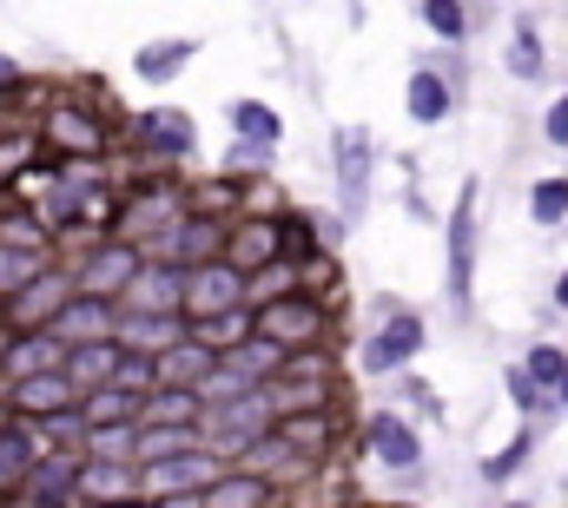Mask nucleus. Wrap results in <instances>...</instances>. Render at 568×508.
I'll use <instances>...</instances> for the list:
<instances>
[{
	"label": "nucleus",
	"instance_id": "obj_1",
	"mask_svg": "<svg viewBox=\"0 0 568 508\" xmlns=\"http://www.w3.org/2000/svg\"><path fill=\"white\" fill-rule=\"evenodd\" d=\"M429 344V324L424 311H410V304H377V324L364 331V344H357V377H410V364H417V350Z\"/></svg>",
	"mask_w": 568,
	"mask_h": 508
},
{
	"label": "nucleus",
	"instance_id": "obj_2",
	"mask_svg": "<svg viewBox=\"0 0 568 508\" xmlns=\"http://www.w3.org/2000/svg\"><path fill=\"white\" fill-rule=\"evenodd\" d=\"M476 205H483V185L469 179L443 219V297L456 317L476 311Z\"/></svg>",
	"mask_w": 568,
	"mask_h": 508
},
{
	"label": "nucleus",
	"instance_id": "obj_3",
	"mask_svg": "<svg viewBox=\"0 0 568 508\" xmlns=\"http://www.w3.org/2000/svg\"><path fill=\"white\" fill-rule=\"evenodd\" d=\"M252 317H258V337L278 344L284 357H297V350H331V297H324V291H291L284 304H265V311H252Z\"/></svg>",
	"mask_w": 568,
	"mask_h": 508
},
{
	"label": "nucleus",
	"instance_id": "obj_4",
	"mask_svg": "<svg viewBox=\"0 0 568 508\" xmlns=\"http://www.w3.org/2000/svg\"><path fill=\"white\" fill-rule=\"evenodd\" d=\"M278 429V409H272V389H252V396H239V403H225V409H205V423H199V436H205V449L232 469L252 443H265Z\"/></svg>",
	"mask_w": 568,
	"mask_h": 508
},
{
	"label": "nucleus",
	"instance_id": "obj_5",
	"mask_svg": "<svg viewBox=\"0 0 568 508\" xmlns=\"http://www.w3.org/2000/svg\"><path fill=\"white\" fill-rule=\"evenodd\" d=\"M40 139L60 152V165H106V145H113L106 120L93 106H80V100H53L40 113Z\"/></svg>",
	"mask_w": 568,
	"mask_h": 508
},
{
	"label": "nucleus",
	"instance_id": "obj_6",
	"mask_svg": "<svg viewBox=\"0 0 568 508\" xmlns=\"http://www.w3.org/2000/svg\"><path fill=\"white\" fill-rule=\"evenodd\" d=\"M331 172H337V212L344 225H357L371 212V179H377V139L364 126L331 132Z\"/></svg>",
	"mask_w": 568,
	"mask_h": 508
},
{
	"label": "nucleus",
	"instance_id": "obj_7",
	"mask_svg": "<svg viewBox=\"0 0 568 508\" xmlns=\"http://www.w3.org/2000/svg\"><path fill=\"white\" fill-rule=\"evenodd\" d=\"M140 264H145L140 245H126V238H93V245H80V257H73V284H80V297L120 304V297L133 291V277H140Z\"/></svg>",
	"mask_w": 568,
	"mask_h": 508
},
{
	"label": "nucleus",
	"instance_id": "obj_8",
	"mask_svg": "<svg viewBox=\"0 0 568 508\" xmlns=\"http://www.w3.org/2000/svg\"><path fill=\"white\" fill-rule=\"evenodd\" d=\"M225 238H232V219L192 205L145 257H159V264H172V271H199V264H219V257H225Z\"/></svg>",
	"mask_w": 568,
	"mask_h": 508
},
{
	"label": "nucleus",
	"instance_id": "obj_9",
	"mask_svg": "<svg viewBox=\"0 0 568 508\" xmlns=\"http://www.w3.org/2000/svg\"><path fill=\"white\" fill-rule=\"evenodd\" d=\"M357 436H364V449L377 456V469H390V476H404V482H417V476H424V429H417L404 409H390V403H384V409H371Z\"/></svg>",
	"mask_w": 568,
	"mask_h": 508
},
{
	"label": "nucleus",
	"instance_id": "obj_10",
	"mask_svg": "<svg viewBox=\"0 0 568 508\" xmlns=\"http://www.w3.org/2000/svg\"><path fill=\"white\" fill-rule=\"evenodd\" d=\"M456 106H463V67L456 60H417L410 87H404V113L417 126H443Z\"/></svg>",
	"mask_w": 568,
	"mask_h": 508
},
{
	"label": "nucleus",
	"instance_id": "obj_11",
	"mask_svg": "<svg viewBox=\"0 0 568 508\" xmlns=\"http://www.w3.org/2000/svg\"><path fill=\"white\" fill-rule=\"evenodd\" d=\"M232 311H252L245 304V271L239 264H199L185 271V324H205V317H232Z\"/></svg>",
	"mask_w": 568,
	"mask_h": 508
},
{
	"label": "nucleus",
	"instance_id": "obj_12",
	"mask_svg": "<svg viewBox=\"0 0 568 508\" xmlns=\"http://www.w3.org/2000/svg\"><path fill=\"white\" fill-rule=\"evenodd\" d=\"M0 508H80V456H40L20 489H7Z\"/></svg>",
	"mask_w": 568,
	"mask_h": 508
},
{
	"label": "nucleus",
	"instance_id": "obj_13",
	"mask_svg": "<svg viewBox=\"0 0 568 508\" xmlns=\"http://www.w3.org/2000/svg\"><path fill=\"white\" fill-rule=\"evenodd\" d=\"M73 297H80V284H73V264L60 257L47 277H33V284L7 304V331H53V317H60Z\"/></svg>",
	"mask_w": 568,
	"mask_h": 508
},
{
	"label": "nucleus",
	"instance_id": "obj_14",
	"mask_svg": "<svg viewBox=\"0 0 568 508\" xmlns=\"http://www.w3.org/2000/svg\"><path fill=\"white\" fill-rule=\"evenodd\" d=\"M225 476V463L212 456V449H199V456H179V463H152L140 469V496L145 502H172V496H205L212 482Z\"/></svg>",
	"mask_w": 568,
	"mask_h": 508
},
{
	"label": "nucleus",
	"instance_id": "obj_15",
	"mask_svg": "<svg viewBox=\"0 0 568 508\" xmlns=\"http://www.w3.org/2000/svg\"><path fill=\"white\" fill-rule=\"evenodd\" d=\"M225 264H239L245 277H258L265 264H284V219L239 212L232 219V238H225Z\"/></svg>",
	"mask_w": 568,
	"mask_h": 508
},
{
	"label": "nucleus",
	"instance_id": "obj_16",
	"mask_svg": "<svg viewBox=\"0 0 568 508\" xmlns=\"http://www.w3.org/2000/svg\"><path fill=\"white\" fill-rule=\"evenodd\" d=\"M192 139H199V126H192V113H179V106H152V113L133 120V145H140V159H152V165L192 159Z\"/></svg>",
	"mask_w": 568,
	"mask_h": 508
},
{
	"label": "nucleus",
	"instance_id": "obj_17",
	"mask_svg": "<svg viewBox=\"0 0 568 508\" xmlns=\"http://www.w3.org/2000/svg\"><path fill=\"white\" fill-rule=\"evenodd\" d=\"M120 311H140V317H185V271L145 257L140 277H133V291L120 297Z\"/></svg>",
	"mask_w": 568,
	"mask_h": 508
},
{
	"label": "nucleus",
	"instance_id": "obj_18",
	"mask_svg": "<svg viewBox=\"0 0 568 508\" xmlns=\"http://www.w3.org/2000/svg\"><path fill=\"white\" fill-rule=\"evenodd\" d=\"M7 409H13V423H47V416H67V409H80V389L60 377H27V383H7Z\"/></svg>",
	"mask_w": 568,
	"mask_h": 508
},
{
	"label": "nucleus",
	"instance_id": "obj_19",
	"mask_svg": "<svg viewBox=\"0 0 568 508\" xmlns=\"http://www.w3.org/2000/svg\"><path fill=\"white\" fill-rule=\"evenodd\" d=\"M185 337H192L185 317H140V311H120V317H113V344L133 350V357H165V350L185 344Z\"/></svg>",
	"mask_w": 568,
	"mask_h": 508
},
{
	"label": "nucleus",
	"instance_id": "obj_20",
	"mask_svg": "<svg viewBox=\"0 0 568 508\" xmlns=\"http://www.w3.org/2000/svg\"><path fill=\"white\" fill-rule=\"evenodd\" d=\"M67 344L53 331H13V350H7V383H27V377H60L67 370Z\"/></svg>",
	"mask_w": 568,
	"mask_h": 508
},
{
	"label": "nucleus",
	"instance_id": "obj_21",
	"mask_svg": "<svg viewBox=\"0 0 568 508\" xmlns=\"http://www.w3.org/2000/svg\"><path fill=\"white\" fill-rule=\"evenodd\" d=\"M113 317H120V304H100V297H73V304L53 317V337H60L67 350H87V344H106V337H113Z\"/></svg>",
	"mask_w": 568,
	"mask_h": 508
},
{
	"label": "nucleus",
	"instance_id": "obj_22",
	"mask_svg": "<svg viewBox=\"0 0 568 508\" xmlns=\"http://www.w3.org/2000/svg\"><path fill=\"white\" fill-rule=\"evenodd\" d=\"M192 60H199V40H192V33H179V40H145L140 53H133V73H140L145 87H172Z\"/></svg>",
	"mask_w": 568,
	"mask_h": 508
},
{
	"label": "nucleus",
	"instance_id": "obj_23",
	"mask_svg": "<svg viewBox=\"0 0 568 508\" xmlns=\"http://www.w3.org/2000/svg\"><path fill=\"white\" fill-rule=\"evenodd\" d=\"M133 496H140V469L80 456V508H113V502H133Z\"/></svg>",
	"mask_w": 568,
	"mask_h": 508
},
{
	"label": "nucleus",
	"instance_id": "obj_24",
	"mask_svg": "<svg viewBox=\"0 0 568 508\" xmlns=\"http://www.w3.org/2000/svg\"><path fill=\"white\" fill-rule=\"evenodd\" d=\"M212 370H219V350L199 344V337H185V344H172V350L159 357V389H199Z\"/></svg>",
	"mask_w": 568,
	"mask_h": 508
},
{
	"label": "nucleus",
	"instance_id": "obj_25",
	"mask_svg": "<svg viewBox=\"0 0 568 508\" xmlns=\"http://www.w3.org/2000/svg\"><path fill=\"white\" fill-rule=\"evenodd\" d=\"M278 436L291 443V456H304L311 469L331 456V443H337V409H311V416H284Z\"/></svg>",
	"mask_w": 568,
	"mask_h": 508
},
{
	"label": "nucleus",
	"instance_id": "obj_26",
	"mask_svg": "<svg viewBox=\"0 0 568 508\" xmlns=\"http://www.w3.org/2000/svg\"><path fill=\"white\" fill-rule=\"evenodd\" d=\"M219 364H225V370H239V377L252 383V389H272V383L284 377V364H291V357H284L278 344H265V337H258V331H252V337H245V344H239V350H225V357H219Z\"/></svg>",
	"mask_w": 568,
	"mask_h": 508
},
{
	"label": "nucleus",
	"instance_id": "obj_27",
	"mask_svg": "<svg viewBox=\"0 0 568 508\" xmlns=\"http://www.w3.org/2000/svg\"><path fill=\"white\" fill-rule=\"evenodd\" d=\"M199 423H205L199 389H152V396H145L140 429H199Z\"/></svg>",
	"mask_w": 568,
	"mask_h": 508
},
{
	"label": "nucleus",
	"instance_id": "obj_28",
	"mask_svg": "<svg viewBox=\"0 0 568 508\" xmlns=\"http://www.w3.org/2000/svg\"><path fill=\"white\" fill-rule=\"evenodd\" d=\"M120 357H126V350H120L113 337H106V344H87V350L67 357V383H73L80 396H93V389H106V383L120 377Z\"/></svg>",
	"mask_w": 568,
	"mask_h": 508
},
{
	"label": "nucleus",
	"instance_id": "obj_29",
	"mask_svg": "<svg viewBox=\"0 0 568 508\" xmlns=\"http://www.w3.org/2000/svg\"><path fill=\"white\" fill-rule=\"evenodd\" d=\"M272 502H278V489L265 476H252V469H225L205 489V508H272Z\"/></svg>",
	"mask_w": 568,
	"mask_h": 508
},
{
	"label": "nucleus",
	"instance_id": "obj_30",
	"mask_svg": "<svg viewBox=\"0 0 568 508\" xmlns=\"http://www.w3.org/2000/svg\"><path fill=\"white\" fill-rule=\"evenodd\" d=\"M80 416H87V429H133L145 416L140 396H126V389H93V396H80Z\"/></svg>",
	"mask_w": 568,
	"mask_h": 508
},
{
	"label": "nucleus",
	"instance_id": "obj_31",
	"mask_svg": "<svg viewBox=\"0 0 568 508\" xmlns=\"http://www.w3.org/2000/svg\"><path fill=\"white\" fill-rule=\"evenodd\" d=\"M503 67H509V73H516L523 87H536V80L549 73V53H542V33H536V20H516V27H509Z\"/></svg>",
	"mask_w": 568,
	"mask_h": 508
},
{
	"label": "nucleus",
	"instance_id": "obj_32",
	"mask_svg": "<svg viewBox=\"0 0 568 508\" xmlns=\"http://www.w3.org/2000/svg\"><path fill=\"white\" fill-rule=\"evenodd\" d=\"M33 463H40V443H33V429L7 416V423H0V496H7V489H20V476H27Z\"/></svg>",
	"mask_w": 568,
	"mask_h": 508
},
{
	"label": "nucleus",
	"instance_id": "obj_33",
	"mask_svg": "<svg viewBox=\"0 0 568 508\" xmlns=\"http://www.w3.org/2000/svg\"><path fill=\"white\" fill-rule=\"evenodd\" d=\"M417 20H424L443 47H469L476 40V7H463V0H424Z\"/></svg>",
	"mask_w": 568,
	"mask_h": 508
},
{
	"label": "nucleus",
	"instance_id": "obj_34",
	"mask_svg": "<svg viewBox=\"0 0 568 508\" xmlns=\"http://www.w3.org/2000/svg\"><path fill=\"white\" fill-rule=\"evenodd\" d=\"M225 120H232L239 139H252V145H284V120H278V106H265V100H232Z\"/></svg>",
	"mask_w": 568,
	"mask_h": 508
},
{
	"label": "nucleus",
	"instance_id": "obj_35",
	"mask_svg": "<svg viewBox=\"0 0 568 508\" xmlns=\"http://www.w3.org/2000/svg\"><path fill=\"white\" fill-rule=\"evenodd\" d=\"M523 377L536 383L542 396H556V389H562V377H568V344H556V337L529 344V350H523Z\"/></svg>",
	"mask_w": 568,
	"mask_h": 508
},
{
	"label": "nucleus",
	"instance_id": "obj_36",
	"mask_svg": "<svg viewBox=\"0 0 568 508\" xmlns=\"http://www.w3.org/2000/svg\"><path fill=\"white\" fill-rule=\"evenodd\" d=\"M87 463H120V469H140V423L133 429H87Z\"/></svg>",
	"mask_w": 568,
	"mask_h": 508
},
{
	"label": "nucleus",
	"instance_id": "obj_37",
	"mask_svg": "<svg viewBox=\"0 0 568 508\" xmlns=\"http://www.w3.org/2000/svg\"><path fill=\"white\" fill-rule=\"evenodd\" d=\"M529 456H536V423H529V429H516V436H509V443H503V449H496V456L483 463V482H489V489L516 482V476L529 469Z\"/></svg>",
	"mask_w": 568,
	"mask_h": 508
},
{
	"label": "nucleus",
	"instance_id": "obj_38",
	"mask_svg": "<svg viewBox=\"0 0 568 508\" xmlns=\"http://www.w3.org/2000/svg\"><path fill=\"white\" fill-rule=\"evenodd\" d=\"M205 436L199 429H140V469L152 463H179V456H199Z\"/></svg>",
	"mask_w": 568,
	"mask_h": 508
},
{
	"label": "nucleus",
	"instance_id": "obj_39",
	"mask_svg": "<svg viewBox=\"0 0 568 508\" xmlns=\"http://www.w3.org/2000/svg\"><path fill=\"white\" fill-rule=\"evenodd\" d=\"M529 219H536L542 232H562L568 225V172H549V179L529 185Z\"/></svg>",
	"mask_w": 568,
	"mask_h": 508
},
{
	"label": "nucleus",
	"instance_id": "obj_40",
	"mask_svg": "<svg viewBox=\"0 0 568 508\" xmlns=\"http://www.w3.org/2000/svg\"><path fill=\"white\" fill-rule=\"evenodd\" d=\"M60 257H33V252H13V245H0V304H13L33 277H47Z\"/></svg>",
	"mask_w": 568,
	"mask_h": 508
},
{
	"label": "nucleus",
	"instance_id": "obj_41",
	"mask_svg": "<svg viewBox=\"0 0 568 508\" xmlns=\"http://www.w3.org/2000/svg\"><path fill=\"white\" fill-rule=\"evenodd\" d=\"M252 331H258V317H252V311H232V317H205V324H192V337H199V344H212L219 357H225V350H239Z\"/></svg>",
	"mask_w": 568,
	"mask_h": 508
},
{
	"label": "nucleus",
	"instance_id": "obj_42",
	"mask_svg": "<svg viewBox=\"0 0 568 508\" xmlns=\"http://www.w3.org/2000/svg\"><path fill=\"white\" fill-rule=\"evenodd\" d=\"M503 389H509V403H516L523 416H549V423L562 416V409H556V396H542L536 383L523 377V364H509V370H503Z\"/></svg>",
	"mask_w": 568,
	"mask_h": 508
},
{
	"label": "nucleus",
	"instance_id": "obj_43",
	"mask_svg": "<svg viewBox=\"0 0 568 508\" xmlns=\"http://www.w3.org/2000/svg\"><path fill=\"white\" fill-rule=\"evenodd\" d=\"M113 389H126V396H152V389H159V357H133V350H126V357H120V377H113Z\"/></svg>",
	"mask_w": 568,
	"mask_h": 508
},
{
	"label": "nucleus",
	"instance_id": "obj_44",
	"mask_svg": "<svg viewBox=\"0 0 568 508\" xmlns=\"http://www.w3.org/2000/svg\"><path fill=\"white\" fill-rule=\"evenodd\" d=\"M272 165H278V145H252V139H232L225 145V172H258L265 179Z\"/></svg>",
	"mask_w": 568,
	"mask_h": 508
},
{
	"label": "nucleus",
	"instance_id": "obj_45",
	"mask_svg": "<svg viewBox=\"0 0 568 508\" xmlns=\"http://www.w3.org/2000/svg\"><path fill=\"white\" fill-rule=\"evenodd\" d=\"M239 396H252V383L239 377V370H225V364L199 383V403H205V409H225V403H239Z\"/></svg>",
	"mask_w": 568,
	"mask_h": 508
},
{
	"label": "nucleus",
	"instance_id": "obj_46",
	"mask_svg": "<svg viewBox=\"0 0 568 508\" xmlns=\"http://www.w3.org/2000/svg\"><path fill=\"white\" fill-rule=\"evenodd\" d=\"M542 139H549L556 152H568V93L549 100V113H542Z\"/></svg>",
	"mask_w": 568,
	"mask_h": 508
},
{
	"label": "nucleus",
	"instance_id": "obj_47",
	"mask_svg": "<svg viewBox=\"0 0 568 508\" xmlns=\"http://www.w3.org/2000/svg\"><path fill=\"white\" fill-rule=\"evenodd\" d=\"M311 232L324 238V252H337V245H344V219H331V212H311Z\"/></svg>",
	"mask_w": 568,
	"mask_h": 508
},
{
	"label": "nucleus",
	"instance_id": "obj_48",
	"mask_svg": "<svg viewBox=\"0 0 568 508\" xmlns=\"http://www.w3.org/2000/svg\"><path fill=\"white\" fill-rule=\"evenodd\" d=\"M20 87H27V67H20L13 53H0V100H13Z\"/></svg>",
	"mask_w": 568,
	"mask_h": 508
},
{
	"label": "nucleus",
	"instance_id": "obj_49",
	"mask_svg": "<svg viewBox=\"0 0 568 508\" xmlns=\"http://www.w3.org/2000/svg\"><path fill=\"white\" fill-rule=\"evenodd\" d=\"M404 396H410V403H417L424 416H443V403H436V389H429L424 377H404Z\"/></svg>",
	"mask_w": 568,
	"mask_h": 508
},
{
	"label": "nucleus",
	"instance_id": "obj_50",
	"mask_svg": "<svg viewBox=\"0 0 568 508\" xmlns=\"http://www.w3.org/2000/svg\"><path fill=\"white\" fill-rule=\"evenodd\" d=\"M7 350H13V331L0 324V383H7Z\"/></svg>",
	"mask_w": 568,
	"mask_h": 508
},
{
	"label": "nucleus",
	"instance_id": "obj_51",
	"mask_svg": "<svg viewBox=\"0 0 568 508\" xmlns=\"http://www.w3.org/2000/svg\"><path fill=\"white\" fill-rule=\"evenodd\" d=\"M152 508H205V496H172V502H152Z\"/></svg>",
	"mask_w": 568,
	"mask_h": 508
},
{
	"label": "nucleus",
	"instance_id": "obj_52",
	"mask_svg": "<svg viewBox=\"0 0 568 508\" xmlns=\"http://www.w3.org/2000/svg\"><path fill=\"white\" fill-rule=\"evenodd\" d=\"M556 311H562V317H568V271H562V277H556Z\"/></svg>",
	"mask_w": 568,
	"mask_h": 508
},
{
	"label": "nucleus",
	"instance_id": "obj_53",
	"mask_svg": "<svg viewBox=\"0 0 568 508\" xmlns=\"http://www.w3.org/2000/svg\"><path fill=\"white\" fill-rule=\"evenodd\" d=\"M496 508H536V502L529 496H509V502H496Z\"/></svg>",
	"mask_w": 568,
	"mask_h": 508
},
{
	"label": "nucleus",
	"instance_id": "obj_54",
	"mask_svg": "<svg viewBox=\"0 0 568 508\" xmlns=\"http://www.w3.org/2000/svg\"><path fill=\"white\" fill-rule=\"evenodd\" d=\"M556 409H562V416H568V377H562V389H556Z\"/></svg>",
	"mask_w": 568,
	"mask_h": 508
},
{
	"label": "nucleus",
	"instance_id": "obj_55",
	"mask_svg": "<svg viewBox=\"0 0 568 508\" xmlns=\"http://www.w3.org/2000/svg\"><path fill=\"white\" fill-rule=\"evenodd\" d=\"M113 508H152V502H145V496H133V502H113Z\"/></svg>",
	"mask_w": 568,
	"mask_h": 508
},
{
	"label": "nucleus",
	"instance_id": "obj_56",
	"mask_svg": "<svg viewBox=\"0 0 568 508\" xmlns=\"http://www.w3.org/2000/svg\"><path fill=\"white\" fill-rule=\"evenodd\" d=\"M0 324H7V304H0Z\"/></svg>",
	"mask_w": 568,
	"mask_h": 508
}]
</instances>
